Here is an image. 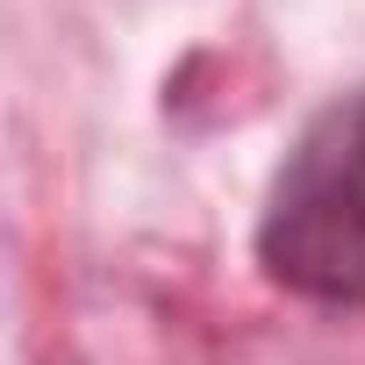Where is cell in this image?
Here are the masks:
<instances>
[{
    "label": "cell",
    "instance_id": "6da1fadb",
    "mask_svg": "<svg viewBox=\"0 0 365 365\" xmlns=\"http://www.w3.org/2000/svg\"><path fill=\"white\" fill-rule=\"evenodd\" d=\"M258 265L301 301L365 308V86L329 101L272 172Z\"/></svg>",
    "mask_w": 365,
    "mask_h": 365
}]
</instances>
